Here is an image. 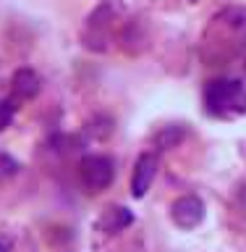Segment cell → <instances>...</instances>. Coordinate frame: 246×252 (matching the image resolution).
<instances>
[{"instance_id":"6da1fadb","label":"cell","mask_w":246,"mask_h":252,"mask_svg":"<svg viewBox=\"0 0 246 252\" xmlns=\"http://www.w3.org/2000/svg\"><path fill=\"white\" fill-rule=\"evenodd\" d=\"M244 47H246V8L239 5L223 8L204 32V45H202L204 61H210V66H220V63L236 58Z\"/></svg>"},{"instance_id":"7a4b0ae2","label":"cell","mask_w":246,"mask_h":252,"mask_svg":"<svg viewBox=\"0 0 246 252\" xmlns=\"http://www.w3.org/2000/svg\"><path fill=\"white\" fill-rule=\"evenodd\" d=\"M204 108L212 116L228 118L246 113V87L239 79H215L204 87Z\"/></svg>"},{"instance_id":"3957f363","label":"cell","mask_w":246,"mask_h":252,"mask_svg":"<svg viewBox=\"0 0 246 252\" xmlns=\"http://www.w3.org/2000/svg\"><path fill=\"white\" fill-rule=\"evenodd\" d=\"M115 168L108 155H86L79 163V181L86 192H102L113 184Z\"/></svg>"},{"instance_id":"277c9868","label":"cell","mask_w":246,"mask_h":252,"mask_svg":"<svg viewBox=\"0 0 246 252\" xmlns=\"http://www.w3.org/2000/svg\"><path fill=\"white\" fill-rule=\"evenodd\" d=\"M170 218L178 228L191 231V228H196L204 220V202L196 194H181L170 205Z\"/></svg>"},{"instance_id":"5b68a950","label":"cell","mask_w":246,"mask_h":252,"mask_svg":"<svg viewBox=\"0 0 246 252\" xmlns=\"http://www.w3.org/2000/svg\"><path fill=\"white\" fill-rule=\"evenodd\" d=\"M155 176H157V155L155 153L139 155L137 165H134V173H131V194L144 197L149 192V187H152Z\"/></svg>"},{"instance_id":"8992f818","label":"cell","mask_w":246,"mask_h":252,"mask_svg":"<svg viewBox=\"0 0 246 252\" xmlns=\"http://www.w3.org/2000/svg\"><path fill=\"white\" fill-rule=\"evenodd\" d=\"M131 220H134V216H131L129 208L113 205V208H108L100 216L97 226H100V231H105V234H118V231H123L126 226H131Z\"/></svg>"},{"instance_id":"52a82bcc","label":"cell","mask_w":246,"mask_h":252,"mask_svg":"<svg viewBox=\"0 0 246 252\" xmlns=\"http://www.w3.org/2000/svg\"><path fill=\"white\" fill-rule=\"evenodd\" d=\"M39 76H37V71H31V68H19L13 74V94L19 100H31V97H37L39 94Z\"/></svg>"},{"instance_id":"ba28073f","label":"cell","mask_w":246,"mask_h":252,"mask_svg":"<svg viewBox=\"0 0 246 252\" xmlns=\"http://www.w3.org/2000/svg\"><path fill=\"white\" fill-rule=\"evenodd\" d=\"M184 137H186V131L181 129V126H165V129L155 137V142H157V147H176V145H181L184 142Z\"/></svg>"},{"instance_id":"9c48e42d","label":"cell","mask_w":246,"mask_h":252,"mask_svg":"<svg viewBox=\"0 0 246 252\" xmlns=\"http://www.w3.org/2000/svg\"><path fill=\"white\" fill-rule=\"evenodd\" d=\"M13 116H16V108L8 100H0V131H3L5 126H11Z\"/></svg>"},{"instance_id":"30bf717a","label":"cell","mask_w":246,"mask_h":252,"mask_svg":"<svg viewBox=\"0 0 246 252\" xmlns=\"http://www.w3.org/2000/svg\"><path fill=\"white\" fill-rule=\"evenodd\" d=\"M0 252H5V250H3V247H0Z\"/></svg>"}]
</instances>
